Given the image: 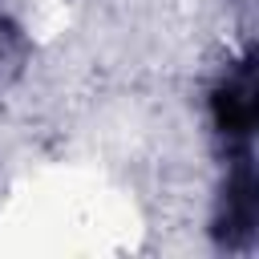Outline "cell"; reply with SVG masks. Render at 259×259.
<instances>
[{
    "mask_svg": "<svg viewBox=\"0 0 259 259\" xmlns=\"http://www.w3.org/2000/svg\"><path fill=\"white\" fill-rule=\"evenodd\" d=\"M214 121L227 138H247L255 121V97H251V73L243 69L235 81H223L214 93Z\"/></svg>",
    "mask_w": 259,
    "mask_h": 259,
    "instance_id": "obj_1",
    "label": "cell"
}]
</instances>
